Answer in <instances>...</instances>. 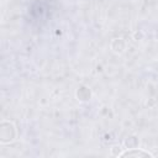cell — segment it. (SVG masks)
Listing matches in <instances>:
<instances>
[{
  "label": "cell",
  "mask_w": 158,
  "mask_h": 158,
  "mask_svg": "<svg viewBox=\"0 0 158 158\" xmlns=\"http://www.w3.org/2000/svg\"><path fill=\"white\" fill-rule=\"evenodd\" d=\"M120 156H121V157H133V156H135V157H152L151 153H148V152H146V151L136 149V148L130 149V151H126V152L121 153Z\"/></svg>",
  "instance_id": "6da1fadb"
}]
</instances>
